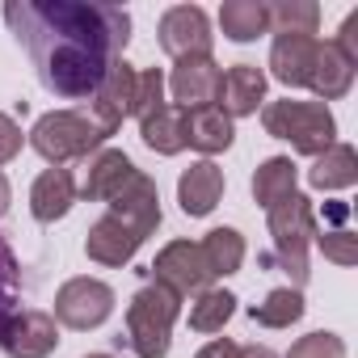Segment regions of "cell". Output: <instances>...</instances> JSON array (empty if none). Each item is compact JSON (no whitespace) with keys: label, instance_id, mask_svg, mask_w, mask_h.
Here are the masks:
<instances>
[{"label":"cell","instance_id":"ba28073f","mask_svg":"<svg viewBox=\"0 0 358 358\" xmlns=\"http://www.w3.org/2000/svg\"><path fill=\"white\" fill-rule=\"evenodd\" d=\"M114 312V291L101 278H68L55 295V320L68 329H97Z\"/></svg>","mask_w":358,"mask_h":358},{"label":"cell","instance_id":"30bf717a","mask_svg":"<svg viewBox=\"0 0 358 358\" xmlns=\"http://www.w3.org/2000/svg\"><path fill=\"white\" fill-rule=\"evenodd\" d=\"M220 85H224V72H220V64L211 55L207 59H177V68L169 76V89L177 97V110L215 106L220 101Z\"/></svg>","mask_w":358,"mask_h":358},{"label":"cell","instance_id":"5b68a950","mask_svg":"<svg viewBox=\"0 0 358 358\" xmlns=\"http://www.w3.org/2000/svg\"><path fill=\"white\" fill-rule=\"evenodd\" d=\"M270 236H274V253H278L282 270L295 278V291H299L308 282V241L316 236L312 203L299 190L270 207Z\"/></svg>","mask_w":358,"mask_h":358},{"label":"cell","instance_id":"83f0119b","mask_svg":"<svg viewBox=\"0 0 358 358\" xmlns=\"http://www.w3.org/2000/svg\"><path fill=\"white\" fill-rule=\"evenodd\" d=\"M236 312V295L232 291H203L199 303H190V329L194 333H220Z\"/></svg>","mask_w":358,"mask_h":358},{"label":"cell","instance_id":"74e56055","mask_svg":"<svg viewBox=\"0 0 358 358\" xmlns=\"http://www.w3.org/2000/svg\"><path fill=\"white\" fill-rule=\"evenodd\" d=\"M89 358H114V354H89Z\"/></svg>","mask_w":358,"mask_h":358},{"label":"cell","instance_id":"cb8c5ba5","mask_svg":"<svg viewBox=\"0 0 358 358\" xmlns=\"http://www.w3.org/2000/svg\"><path fill=\"white\" fill-rule=\"evenodd\" d=\"M220 26L232 43H253L270 30V17H266V5L262 0H228L220 9Z\"/></svg>","mask_w":358,"mask_h":358},{"label":"cell","instance_id":"4fadbf2b","mask_svg":"<svg viewBox=\"0 0 358 358\" xmlns=\"http://www.w3.org/2000/svg\"><path fill=\"white\" fill-rule=\"evenodd\" d=\"M224 199V169L211 160H194L182 177H177V203L190 220H203L215 211V203Z\"/></svg>","mask_w":358,"mask_h":358},{"label":"cell","instance_id":"d6986e66","mask_svg":"<svg viewBox=\"0 0 358 358\" xmlns=\"http://www.w3.org/2000/svg\"><path fill=\"white\" fill-rule=\"evenodd\" d=\"M220 97H224V114L228 118H245V114H257L262 97H266V72L257 64H232L224 85H220Z\"/></svg>","mask_w":358,"mask_h":358},{"label":"cell","instance_id":"4dcf8cb0","mask_svg":"<svg viewBox=\"0 0 358 358\" xmlns=\"http://www.w3.org/2000/svg\"><path fill=\"white\" fill-rule=\"evenodd\" d=\"M287 358H345V341L337 333H308L287 350Z\"/></svg>","mask_w":358,"mask_h":358},{"label":"cell","instance_id":"ac0fdd59","mask_svg":"<svg viewBox=\"0 0 358 358\" xmlns=\"http://www.w3.org/2000/svg\"><path fill=\"white\" fill-rule=\"evenodd\" d=\"M76 203V182H72V173L68 169H47L38 173V182L30 186V211L38 224H55L72 211Z\"/></svg>","mask_w":358,"mask_h":358},{"label":"cell","instance_id":"484cf974","mask_svg":"<svg viewBox=\"0 0 358 358\" xmlns=\"http://www.w3.org/2000/svg\"><path fill=\"white\" fill-rule=\"evenodd\" d=\"M266 17H270L274 34H312L316 38L320 5H312V0H274V5H266Z\"/></svg>","mask_w":358,"mask_h":358},{"label":"cell","instance_id":"1f68e13d","mask_svg":"<svg viewBox=\"0 0 358 358\" xmlns=\"http://www.w3.org/2000/svg\"><path fill=\"white\" fill-rule=\"evenodd\" d=\"M17 291H22V266H17L9 241L0 236V312L17 308Z\"/></svg>","mask_w":358,"mask_h":358},{"label":"cell","instance_id":"277c9868","mask_svg":"<svg viewBox=\"0 0 358 358\" xmlns=\"http://www.w3.org/2000/svg\"><path fill=\"white\" fill-rule=\"evenodd\" d=\"M177 312H182V295H173L169 287L148 282L143 291H135V299L127 308V337H131L139 358H164L169 354Z\"/></svg>","mask_w":358,"mask_h":358},{"label":"cell","instance_id":"6da1fadb","mask_svg":"<svg viewBox=\"0 0 358 358\" xmlns=\"http://www.w3.org/2000/svg\"><path fill=\"white\" fill-rule=\"evenodd\" d=\"M5 22L55 97H93L131 43V17L118 5L9 0Z\"/></svg>","mask_w":358,"mask_h":358},{"label":"cell","instance_id":"7c38bea8","mask_svg":"<svg viewBox=\"0 0 358 358\" xmlns=\"http://www.w3.org/2000/svg\"><path fill=\"white\" fill-rule=\"evenodd\" d=\"M131 101H135V68L127 59H118L93 93V122L106 135H114L122 127V118L131 114Z\"/></svg>","mask_w":358,"mask_h":358},{"label":"cell","instance_id":"e0dca14e","mask_svg":"<svg viewBox=\"0 0 358 358\" xmlns=\"http://www.w3.org/2000/svg\"><path fill=\"white\" fill-rule=\"evenodd\" d=\"M139 169L131 164V156L127 152H118V148H110V152H97L93 156V164H89V177H85V186L76 190V194H85L89 203H110L131 177H135Z\"/></svg>","mask_w":358,"mask_h":358},{"label":"cell","instance_id":"52a82bcc","mask_svg":"<svg viewBox=\"0 0 358 358\" xmlns=\"http://www.w3.org/2000/svg\"><path fill=\"white\" fill-rule=\"evenodd\" d=\"M152 282L169 287L173 295H203L211 291V270L203 262V249L194 241H173L152 262Z\"/></svg>","mask_w":358,"mask_h":358},{"label":"cell","instance_id":"44dd1931","mask_svg":"<svg viewBox=\"0 0 358 358\" xmlns=\"http://www.w3.org/2000/svg\"><path fill=\"white\" fill-rule=\"evenodd\" d=\"M308 182L316 190H345L358 182V152L350 143H333L316 156V164L308 169Z\"/></svg>","mask_w":358,"mask_h":358},{"label":"cell","instance_id":"e575fe53","mask_svg":"<svg viewBox=\"0 0 358 358\" xmlns=\"http://www.w3.org/2000/svg\"><path fill=\"white\" fill-rule=\"evenodd\" d=\"M236 350H241V345H236L232 337H215V341H207L194 358H236Z\"/></svg>","mask_w":358,"mask_h":358},{"label":"cell","instance_id":"f546056e","mask_svg":"<svg viewBox=\"0 0 358 358\" xmlns=\"http://www.w3.org/2000/svg\"><path fill=\"white\" fill-rule=\"evenodd\" d=\"M316 249L329 257V262H337V266H354L358 262V236L354 232H345V228H316Z\"/></svg>","mask_w":358,"mask_h":358},{"label":"cell","instance_id":"2e32d148","mask_svg":"<svg viewBox=\"0 0 358 358\" xmlns=\"http://www.w3.org/2000/svg\"><path fill=\"white\" fill-rule=\"evenodd\" d=\"M354 72H358V64H354L337 43H320V47H316V64H312V80H308V89H312L320 101H337V97L350 93Z\"/></svg>","mask_w":358,"mask_h":358},{"label":"cell","instance_id":"f1b7e54d","mask_svg":"<svg viewBox=\"0 0 358 358\" xmlns=\"http://www.w3.org/2000/svg\"><path fill=\"white\" fill-rule=\"evenodd\" d=\"M164 106V72L160 68H143L135 72V101H131V114L135 118H148Z\"/></svg>","mask_w":358,"mask_h":358},{"label":"cell","instance_id":"d6a6232c","mask_svg":"<svg viewBox=\"0 0 358 358\" xmlns=\"http://www.w3.org/2000/svg\"><path fill=\"white\" fill-rule=\"evenodd\" d=\"M17 152H22V127L9 114H0V164H9Z\"/></svg>","mask_w":358,"mask_h":358},{"label":"cell","instance_id":"3957f363","mask_svg":"<svg viewBox=\"0 0 358 358\" xmlns=\"http://www.w3.org/2000/svg\"><path fill=\"white\" fill-rule=\"evenodd\" d=\"M110 135L93 122V114H80V110H51L34 122L30 131V143L43 160H51L55 169L64 160H85L93 156Z\"/></svg>","mask_w":358,"mask_h":358},{"label":"cell","instance_id":"7a4b0ae2","mask_svg":"<svg viewBox=\"0 0 358 358\" xmlns=\"http://www.w3.org/2000/svg\"><path fill=\"white\" fill-rule=\"evenodd\" d=\"M262 127H266V135L287 139L303 156H320L324 148H333V135H337V122L324 101H291V97L270 101L262 110Z\"/></svg>","mask_w":358,"mask_h":358},{"label":"cell","instance_id":"8fae6325","mask_svg":"<svg viewBox=\"0 0 358 358\" xmlns=\"http://www.w3.org/2000/svg\"><path fill=\"white\" fill-rule=\"evenodd\" d=\"M110 215H118L122 224H131L143 241L160 228V190L148 173H135L131 182L110 199Z\"/></svg>","mask_w":358,"mask_h":358},{"label":"cell","instance_id":"4316f807","mask_svg":"<svg viewBox=\"0 0 358 358\" xmlns=\"http://www.w3.org/2000/svg\"><path fill=\"white\" fill-rule=\"evenodd\" d=\"M303 316V291L295 287H278L266 295V303H253V320L266 329H291Z\"/></svg>","mask_w":358,"mask_h":358},{"label":"cell","instance_id":"8992f818","mask_svg":"<svg viewBox=\"0 0 358 358\" xmlns=\"http://www.w3.org/2000/svg\"><path fill=\"white\" fill-rule=\"evenodd\" d=\"M55 345H59V329L51 312H38V308L0 312V350L9 358H47Z\"/></svg>","mask_w":358,"mask_h":358},{"label":"cell","instance_id":"ffe728a7","mask_svg":"<svg viewBox=\"0 0 358 358\" xmlns=\"http://www.w3.org/2000/svg\"><path fill=\"white\" fill-rule=\"evenodd\" d=\"M232 118L220 110V106H203V110H186V143L215 156V152H228L232 148Z\"/></svg>","mask_w":358,"mask_h":358},{"label":"cell","instance_id":"8d00e7d4","mask_svg":"<svg viewBox=\"0 0 358 358\" xmlns=\"http://www.w3.org/2000/svg\"><path fill=\"white\" fill-rule=\"evenodd\" d=\"M9 203H13V194H9V182H5V173H0V215L9 211Z\"/></svg>","mask_w":358,"mask_h":358},{"label":"cell","instance_id":"9a60e30c","mask_svg":"<svg viewBox=\"0 0 358 358\" xmlns=\"http://www.w3.org/2000/svg\"><path fill=\"white\" fill-rule=\"evenodd\" d=\"M139 245H143V236L131 224H122L118 215H101L85 236V253L101 266H127L139 253Z\"/></svg>","mask_w":358,"mask_h":358},{"label":"cell","instance_id":"9c48e42d","mask_svg":"<svg viewBox=\"0 0 358 358\" xmlns=\"http://www.w3.org/2000/svg\"><path fill=\"white\" fill-rule=\"evenodd\" d=\"M211 43H215V34L199 5H173L160 17V47L173 59H207Z\"/></svg>","mask_w":358,"mask_h":358},{"label":"cell","instance_id":"d4e9b609","mask_svg":"<svg viewBox=\"0 0 358 358\" xmlns=\"http://www.w3.org/2000/svg\"><path fill=\"white\" fill-rule=\"evenodd\" d=\"M199 249H203V262H207L211 278H228V274H236L241 262H245V236H241L236 228H215V232H207V241H203Z\"/></svg>","mask_w":358,"mask_h":358},{"label":"cell","instance_id":"5bb4252c","mask_svg":"<svg viewBox=\"0 0 358 358\" xmlns=\"http://www.w3.org/2000/svg\"><path fill=\"white\" fill-rule=\"evenodd\" d=\"M316 47H320V38H312V34H278L274 47H270V72H274V80H282L287 89H303L312 80Z\"/></svg>","mask_w":358,"mask_h":358},{"label":"cell","instance_id":"d590c367","mask_svg":"<svg viewBox=\"0 0 358 358\" xmlns=\"http://www.w3.org/2000/svg\"><path fill=\"white\" fill-rule=\"evenodd\" d=\"M236 358H274V350H266V345H245V350H236Z\"/></svg>","mask_w":358,"mask_h":358},{"label":"cell","instance_id":"603a6c76","mask_svg":"<svg viewBox=\"0 0 358 358\" xmlns=\"http://www.w3.org/2000/svg\"><path fill=\"white\" fill-rule=\"evenodd\" d=\"M295 194V164L287 160V156H270V160H262V169L253 173V199H257V207H274V203H282V199H291Z\"/></svg>","mask_w":358,"mask_h":358},{"label":"cell","instance_id":"7402d4cb","mask_svg":"<svg viewBox=\"0 0 358 358\" xmlns=\"http://www.w3.org/2000/svg\"><path fill=\"white\" fill-rule=\"evenodd\" d=\"M139 135L152 152L160 156H177L186 148V110H177V106H160L156 114L139 118Z\"/></svg>","mask_w":358,"mask_h":358},{"label":"cell","instance_id":"836d02e7","mask_svg":"<svg viewBox=\"0 0 358 358\" xmlns=\"http://www.w3.org/2000/svg\"><path fill=\"white\" fill-rule=\"evenodd\" d=\"M333 43H337V47H341L354 64H358V13H350V17L341 22V34H337Z\"/></svg>","mask_w":358,"mask_h":358}]
</instances>
